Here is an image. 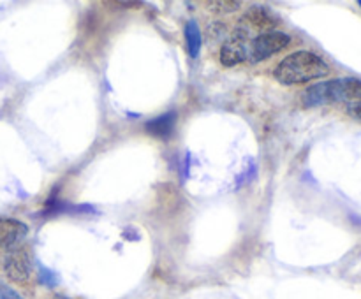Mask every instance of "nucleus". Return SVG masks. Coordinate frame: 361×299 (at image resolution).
Wrapping results in <instances>:
<instances>
[{
	"instance_id": "obj_1",
	"label": "nucleus",
	"mask_w": 361,
	"mask_h": 299,
	"mask_svg": "<svg viewBox=\"0 0 361 299\" xmlns=\"http://www.w3.org/2000/svg\"><path fill=\"white\" fill-rule=\"evenodd\" d=\"M328 72H330V67L319 55L302 49V51L286 56L275 67L274 76L282 84H298L310 79H319V77L328 76Z\"/></svg>"
},
{
	"instance_id": "obj_2",
	"label": "nucleus",
	"mask_w": 361,
	"mask_h": 299,
	"mask_svg": "<svg viewBox=\"0 0 361 299\" xmlns=\"http://www.w3.org/2000/svg\"><path fill=\"white\" fill-rule=\"evenodd\" d=\"M303 104L312 106L334 104V102H360L361 79L358 77H338V79L321 81L307 88L302 95Z\"/></svg>"
},
{
	"instance_id": "obj_3",
	"label": "nucleus",
	"mask_w": 361,
	"mask_h": 299,
	"mask_svg": "<svg viewBox=\"0 0 361 299\" xmlns=\"http://www.w3.org/2000/svg\"><path fill=\"white\" fill-rule=\"evenodd\" d=\"M291 42V37L284 32H268L261 34L249 44V60L250 62H261L270 58L277 51L284 49Z\"/></svg>"
},
{
	"instance_id": "obj_4",
	"label": "nucleus",
	"mask_w": 361,
	"mask_h": 299,
	"mask_svg": "<svg viewBox=\"0 0 361 299\" xmlns=\"http://www.w3.org/2000/svg\"><path fill=\"white\" fill-rule=\"evenodd\" d=\"M4 269H6L7 276L18 284H27L32 276V262L30 257L25 250H16L7 253L6 262H4Z\"/></svg>"
},
{
	"instance_id": "obj_5",
	"label": "nucleus",
	"mask_w": 361,
	"mask_h": 299,
	"mask_svg": "<svg viewBox=\"0 0 361 299\" xmlns=\"http://www.w3.org/2000/svg\"><path fill=\"white\" fill-rule=\"evenodd\" d=\"M247 30H238L231 41L226 42L221 49L222 65L233 67L249 60V44H247Z\"/></svg>"
},
{
	"instance_id": "obj_6",
	"label": "nucleus",
	"mask_w": 361,
	"mask_h": 299,
	"mask_svg": "<svg viewBox=\"0 0 361 299\" xmlns=\"http://www.w3.org/2000/svg\"><path fill=\"white\" fill-rule=\"evenodd\" d=\"M28 234V227L16 218H0V246L14 250Z\"/></svg>"
},
{
	"instance_id": "obj_7",
	"label": "nucleus",
	"mask_w": 361,
	"mask_h": 299,
	"mask_svg": "<svg viewBox=\"0 0 361 299\" xmlns=\"http://www.w3.org/2000/svg\"><path fill=\"white\" fill-rule=\"evenodd\" d=\"M175 123H176V113L171 111L159 116V118L147 122L145 129H147V132L152 134V136L162 137V139H164V137L171 136V132L175 130Z\"/></svg>"
},
{
	"instance_id": "obj_8",
	"label": "nucleus",
	"mask_w": 361,
	"mask_h": 299,
	"mask_svg": "<svg viewBox=\"0 0 361 299\" xmlns=\"http://www.w3.org/2000/svg\"><path fill=\"white\" fill-rule=\"evenodd\" d=\"M243 21L254 25L257 28H271L277 25V18L270 13V11L263 9V7H252V9L247 11V14L243 16Z\"/></svg>"
},
{
	"instance_id": "obj_9",
	"label": "nucleus",
	"mask_w": 361,
	"mask_h": 299,
	"mask_svg": "<svg viewBox=\"0 0 361 299\" xmlns=\"http://www.w3.org/2000/svg\"><path fill=\"white\" fill-rule=\"evenodd\" d=\"M185 39L187 48H189V55L196 58L201 51V30L197 27L196 21H189L185 25Z\"/></svg>"
},
{
	"instance_id": "obj_10",
	"label": "nucleus",
	"mask_w": 361,
	"mask_h": 299,
	"mask_svg": "<svg viewBox=\"0 0 361 299\" xmlns=\"http://www.w3.org/2000/svg\"><path fill=\"white\" fill-rule=\"evenodd\" d=\"M39 280H41L44 285H48V287H55V285L59 284V276H56V273H53L51 269H48V267L44 266H39Z\"/></svg>"
},
{
	"instance_id": "obj_11",
	"label": "nucleus",
	"mask_w": 361,
	"mask_h": 299,
	"mask_svg": "<svg viewBox=\"0 0 361 299\" xmlns=\"http://www.w3.org/2000/svg\"><path fill=\"white\" fill-rule=\"evenodd\" d=\"M208 7H215L214 11H226V13H229V11H235L240 7V2H228V0H224V2H208Z\"/></svg>"
},
{
	"instance_id": "obj_12",
	"label": "nucleus",
	"mask_w": 361,
	"mask_h": 299,
	"mask_svg": "<svg viewBox=\"0 0 361 299\" xmlns=\"http://www.w3.org/2000/svg\"><path fill=\"white\" fill-rule=\"evenodd\" d=\"M0 299H23V298H21L14 288H11L9 285L0 284Z\"/></svg>"
},
{
	"instance_id": "obj_13",
	"label": "nucleus",
	"mask_w": 361,
	"mask_h": 299,
	"mask_svg": "<svg viewBox=\"0 0 361 299\" xmlns=\"http://www.w3.org/2000/svg\"><path fill=\"white\" fill-rule=\"evenodd\" d=\"M348 113L353 116V118L361 120V101L360 102H351V104H348Z\"/></svg>"
},
{
	"instance_id": "obj_14",
	"label": "nucleus",
	"mask_w": 361,
	"mask_h": 299,
	"mask_svg": "<svg viewBox=\"0 0 361 299\" xmlns=\"http://www.w3.org/2000/svg\"><path fill=\"white\" fill-rule=\"evenodd\" d=\"M108 6H118V7H140V2H111Z\"/></svg>"
},
{
	"instance_id": "obj_15",
	"label": "nucleus",
	"mask_w": 361,
	"mask_h": 299,
	"mask_svg": "<svg viewBox=\"0 0 361 299\" xmlns=\"http://www.w3.org/2000/svg\"><path fill=\"white\" fill-rule=\"evenodd\" d=\"M360 7H361V2H360Z\"/></svg>"
}]
</instances>
